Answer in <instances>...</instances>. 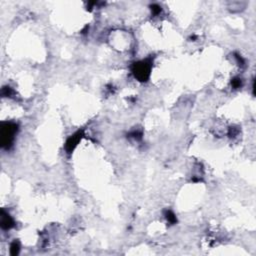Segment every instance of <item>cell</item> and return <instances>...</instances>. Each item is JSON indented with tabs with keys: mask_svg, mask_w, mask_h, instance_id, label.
I'll return each mask as SVG.
<instances>
[{
	"mask_svg": "<svg viewBox=\"0 0 256 256\" xmlns=\"http://www.w3.org/2000/svg\"><path fill=\"white\" fill-rule=\"evenodd\" d=\"M134 73L138 79H140L141 81H144L147 79L148 74H149V66L144 62L137 63L135 64V67H134Z\"/></svg>",
	"mask_w": 256,
	"mask_h": 256,
	"instance_id": "cell-1",
	"label": "cell"
},
{
	"mask_svg": "<svg viewBox=\"0 0 256 256\" xmlns=\"http://www.w3.org/2000/svg\"><path fill=\"white\" fill-rule=\"evenodd\" d=\"M1 226L3 229H9L10 227L13 226V221L10 218L9 215H3L2 214V219H1Z\"/></svg>",
	"mask_w": 256,
	"mask_h": 256,
	"instance_id": "cell-2",
	"label": "cell"
},
{
	"mask_svg": "<svg viewBox=\"0 0 256 256\" xmlns=\"http://www.w3.org/2000/svg\"><path fill=\"white\" fill-rule=\"evenodd\" d=\"M78 139H79L78 135H74V136L71 137L70 139L68 140V142H67V148H68V149H72V148L76 145V143H77Z\"/></svg>",
	"mask_w": 256,
	"mask_h": 256,
	"instance_id": "cell-3",
	"label": "cell"
},
{
	"mask_svg": "<svg viewBox=\"0 0 256 256\" xmlns=\"http://www.w3.org/2000/svg\"><path fill=\"white\" fill-rule=\"evenodd\" d=\"M19 251V246L16 242H14L12 245H11V248H10V252H11L12 255H16Z\"/></svg>",
	"mask_w": 256,
	"mask_h": 256,
	"instance_id": "cell-4",
	"label": "cell"
}]
</instances>
